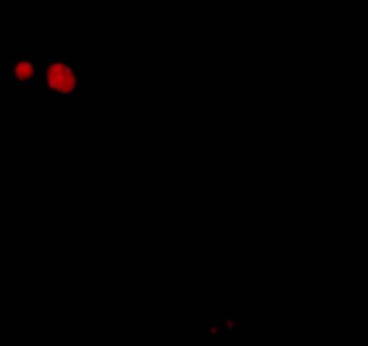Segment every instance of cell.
Segmentation results:
<instances>
[{
  "instance_id": "obj_1",
  "label": "cell",
  "mask_w": 368,
  "mask_h": 346,
  "mask_svg": "<svg viewBox=\"0 0 368 346\" xmlns=\"http://www.w3.org/2000/svg\"><path fill=\"white\" fill-rule=\"evenodd\" d=\"M46 80H48L50 89L56 91V93H61V95H67V93L76 91V86H78L76 71L69 67V65H65V63H52V65H48Z\"/></svg>"
},
{
  "instance_id": "obj_2",
  "label": "cell",
  "mask_w": 368,
  "mask_h": 346,
  "mask_svg": "<svg viewBox=\"0 0 368 346\" xmlns=\"http://www.w3.org/2000/svg\"><path fill=\"white\" fill-rule=\"evenodd\" d=\"M13 76L18 80H31L35 76V65L31 61H18L13 65Z\"/></svg>"
}]
</instances>
